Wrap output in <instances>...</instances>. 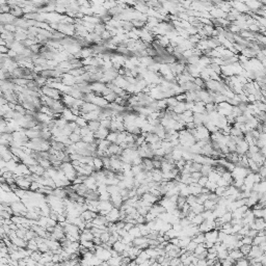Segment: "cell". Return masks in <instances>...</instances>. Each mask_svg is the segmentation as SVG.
Here are the masks:
<instances>
[{
	"mask_svg": "<svg viewBox=\"0 0 266 266\" xmlns=\"http://www.w3.org/2000/svg\"><path fill=\"white\" fill-rule=\"evenodd\" d=\"M41 91H42V94L44 95V96L49 97V98L53 99V100H60V99H62V94L59 92V91L55 90V88H52V87L47 86V85H44Z\"/></svg>",
	"mask_w": 266,
	"mask_h": 266,
	"instance_id": "cell-1",
	"label": "cell"
},
{
	"mask_svg": "<svg viewBox=\"0 0 266 266\" xmlns=\"http://www.w3.org/2000/svg\"><path fill=\"white\" fill-rule=\"evenodd\" d=\"M263 254H265V253H263V252L259 249L258 245H252L251 252H249V256L246 257V259H255V258L260 257V256L263 255Z\"/></svg>",
	"mask_w": 266,
	"mask_h": 266,
	"instance_id": "cell-2",
	"label": "cell"
},
{
	"mask_svg": "<svg viewBox=\"0 0 266 266\" xmlns=\"http://www.w3.org/2000/svg\"><path fill=\"white\" fill-rule=\"evenodd\" d=\"M217 234H218V231L217 230H211L209 232L205 233V241H208V242H212V243H216L217 241Z\"/></svg>",
	"mask_w": 266,
	"mask_h": 266,
	"instance_id": "cell-3",
	"label": "cell"
},
{
	"mask_svg": "<svg viewBox=\"0 0 266 266\" xmlns=\"http://www.w3.org/2000/svg\"><path fill=\"white\" fill-rule=\"evenodd\" d=\"M109 130L105 129V128L100 127L96 132L94 133V136L96 139H99V141H103V139H106V136L108 135Z\"/></svg>",
	"mask_w": 266,
	"mask_h": 266,
	"instance_id": "cell-4",
	"label": "cell"
},
{
	"mask_svg": "<svg viewBox=\"0 0 266 266\" xmlns=\"http://www.w3.org/2000/svg\"><path fill=\"white\" fill-rule=\"evenodd\" d=\"M112 208H113V205L111 204L110 201H99V205H98L99 212H100V211H106V212H109Z\"/></svg>",
	"mask_w": 266,
	"mask_h": 266,
	"instance_id": "cell-5",
	"label": "cell"
},
{
	"mask_svg": "<svg viewBox=\"0 0 266 266\" xmlns=\"http://www.w3.org/2000/svg\"><path fill=\"white\" fill-rule=\"evenodd\" d=\"M141 199L145 201V202H148V203H150V204H152V205L156 204V203L159 201V199L156 198V196H154L153 194H151L150 192H146V194H144L143 196H141Z\"/></svg>",
	"mask_w": 266,
	"mask_h": 266,
	"instance_id": "cell-6",
	"label": "cell"
},
{
	"mask_svg": "<svg viewBox=\"0 0 266 266\" xmlns=\"http://www.w3.org/2000/svg\"><path fill=\"white\" fill-rule=\"evenodd\" d=\"M254 230H257V231L265 230V219L255 218V220H254Z\"/></svg>",
	"mask_w": 266,
	"mask_h": 266,
	"instance_id": "cell-7",
	"label": "cell"
},
{
	"mask_svg": "<svg viewBox=\"0 0 266 266\" xmlns=\"http://www.w3.org/2000/svg\"><path fill=\"white\" fill-rule=\"evenodd\" d=\"M228 252H229V257L232 258L235 262H236L237 260L243 258V255L241 254V252L239 251V249H231V251H228Z\"/></svg>",
	"mask_w": 266,
	"mask_h": 266,
	"instance_id": "cell-8",
	"label": "cell"
},
{
	"mask_svg": "<svg viewBox=\"0 0 266 266\" xmlns=\"http://www.w3.org/2000/svg\"><path fill=\"white\" fill-rule=\"evenodd\" d=\"M252 212H253V215H254L255 218H264L265 219V214H266L265 208H263V209H252Z\"/></svg>",
	"mask_w": 266,
	"mask_h": 266,
	"instance_id": "cell-9",
	"label": "cell"
},
{
	"mask_svg": "<svg viewBox=\"0 0 266 266\" xmlns=\"http://www.w3.org/2000/svg\"><path fill=\"white\" fill-rule=\"evenodd\" d=\"M86 127L88 128V129H90L93 133H95V132H96L97 130L100 128V121H90V122H87Z\"/></svg>",
	"mask_w": 266,
	"mask_h": 266,
	"instance_id": "cell-10",
	"label": "cell"
},
{
	"mask_svg": "<svg viewBox=\"0 0 266 266\" xmlns=\"http://www.w3.org/2000/svg\"><path fill=\"white\" fill-rule=\"evenodd\" d=\"M146 243H148V238L147 237H136V238L133 239V241H132V244L134 245V246H141V245L143 244H146Z\"/></svg>",
	"mask_w": 266,
	"mask_h": 266,
	"instance_id": "cell-11",
	"label": "cell"
},
{
	"mask_svg": "<svg viewBox=\"0 0 266 266\" xmlns=\"http://www.w3.org/2000/svg\"><path fill=\"white\" fill-rule=\"evenodd\" d=\"M216 202H214V201H211V200H207L204 202V204H203V206H204V210H210V211H213L215 209V207H216Z\"/></svg>",
	"mask_w": 266,
	"mask_h": 266,
	"instance_id": "cell-12",
	"label": "cell"
},
{
	"mask_svg": "<svg viewBox=\"0 0 266 266\" xmlns=\"http://www.w3.org/2000/svg\"><path fill=\"white\" fill-rule=\"evenodd\" d=\"M93 164L96 170H101L103 168V161L100 157H93Z\"/></svg>",
	"mask_w": 266,
	"mask_h": 266,
	"instance_id": "cell-13",
	"label": "cell"
},
{
	"mask_svg": "<svg viewBox=\"0 0 266 266\" xmlns=\"http://www.w3.org/2000/svg\"><path fill=\"white\" fill-rule=\"evenodd\" d=\"M217 219H218V221H220L221 225L227 224V223H231V220H232V214H231V212H226L223 216L218 217Z\"/></svg>",
	"mask_w": 266,
	"mask_h": 266,
	"instance_id": "cell-14",
	"label": "cell"
},
{
	"mask_svg": "<svg viewBox=\"0 0 266 266\" xmlns=\"http://www.w3.org/2000/svg\"><path fill=\"white\" fill-rule=\"evenodd\" d=\"M212 170H213V166L212 165H209V164H203L200 172H201V174H202V176L207 177L211 172H212Z\"/></svg>",
	"mask_w": 266,
	"mask_h": 266,
	"instance_id": "cell-15",
	"label": "cell"
},
{
	"mask_svg": "<svg viewBox=\"0 0 266 266\" xmlns=\"http://www.w3.org/2000/svg\"><path fill=\"white\" fill-rule=\"evenodd\" d=\"M190 210H191L194 214H201V213H203L205 211L204 206H203L202 204H198V203H196L194 206L190 207Z\"/></svg>",
	"mask_w": 266,
	"mask_h": 266,
	"instance_id": "cell-16",
	"label": "cell"
},
{
	"mask_svg": "<svg viewBox=\"0 0 266 266\" xmlns=\"http://www.w3.org/2000/svg\"><path fill=\"white\" fill-rule=\"evenodd\" d=\"M11 15H13L15 18L17 17H21V16H24V13H23V9H21V7H12L11 9Z\"/></svg>",
	"mask_w": 266,
	"mask_h": 266,
	"instance_id": "cell-17",
	"label": "cell"
},
{
	"mask_svg": "<svg viewBox=\"0 0 266 266\" xmlns=\"http://www.w3.org/2000/svg\"><path fill=\"white\" fill-rule=\"evenodd\" d=\"M207 178H208V181L213 182V183H216V182L219 180V178H220V175L217 174V173L215 172L214 170H213L212 172H211L210 174L207 176Z\"/></svg>",
	"mask_w": 266,
	"mask_h": 266,
	"instance_id": "cell-18",
	"label": "cell"
},
{
	"mask_svg": "<svg viewBox=\"0 0 266 266\" xmlns=\"http://www.w3.org/2000/svg\"><path fill=\"white\" fill-rule=\"evenodd\" d=\"M191 240L194 241V242H196V244H201V243H204L205 242V235L204 233H199V234H196V236H194L191 238Z\"/></svg>",
	"mask_w": 266,
	"mask_h": 266,
	"instance_id": "cell-19",
	"label": "cell"
},
{
	"mask_svg": "<svg viewBox=\"0 0 266 266\" xmlns=\"http://www.w3.org/2000/svg\"><path fill=\"white\" fill-rule=\"evenodd\" d=\"M117 134H119V132H110L109 131L108 135L106 136V141H109L110 144H115L117 143Z\"/></svg>",
	"mask_w": 266,
	"mask_h": 266,
	"instance_id": "cell-20",
	"label": "cell"
},
{
	"mask_svg": "<svg viewBox=\"0 0 266 266\" xmlns=\"http://www.w3.org/2000/svg\"><path fill=\"white\" fill-rule=\"evenodd\" d=\"M203 221H204V218H203L202 215H201V214H196V216H194V218L190 220V223H191V225H194V226L199 227L201 224H202Z\"/></svg>",
	"mask_w": 266,
	"mask_h": 266,
	"instance_id": "cell-21",
	"label": "cell"
},
{
	"mask_svg": "<svg viewBox=\"0 0 266 266\" xmlns=\"http://www.w3.org/2000/svg\"><path fill=\"white\" fill-rule=\"evenodd\" d=\"M251 247L252 245H247V244H242L240 247H239V251L241 252V254L243 255V257H247L251 252Z\"/></svg>",
	"mask_w": 266,
	"mask_h": 266,
	"instance_id": "cell-22",
	"label": "cell"
},
{
	"mask_svg": "<svg viewBox=\"0 0 266 266\" xmlns=\"http://www.w3.org/2000/svg\"><path fill=\"white\" fill-rule=\"evenodd\" d=\"M207 249L205 247V243H201V244H198L196 247V249L194 251V256H198L200 255V254L204 253V252H206Z\"/></svg>",
	"mask_w": 266,
	"mask_h": 266,
	"instance_id": "cell-23",
	"label": "cell"
},
{
	"mask_svg": "<svg viewBox=\"0 0 266 266\" xmlns=\"http://www.w3.org/2000/svg\"><path fill=\"white\" fill-rule=\"evenodd\" d=\"M75 123H76V125L78 126L79 128H83V127H86L87 126V121L82 117H77Z\"/></svg>",
	"mask_w": 266,
	"mask_h": 266,
	"instance_id": "cell-24",
	"label": "cell"
},
{
	"mask_svg": "<svg viewBox=\"0 0 266 266\" xmlns=\"http://www.w3.org/2000/svg\"><path fill=\"white\" fill-rule=\"evenodd\" d=\"M129 233L130 235H132V236L134 237V238H136V237H141V230H139V228L137 226H134L133 227V228L131 229V230L129 231Z\"/></svg>",
	"mask_w": 266,
	"mask_h": 266,
	"instance_id": "cell-25",
	"label": "cell"
},
{
	"mask_svg": "<svg viewBox=\"0 0 266 266\" xmlns=\"http://www.w3.org/2000/svg\"><path fill=\"white\" fill-rule=\"evenodd\" d=\"M69 139H70L72 144H76V143H78V141H81V136H80V134H76V133H73L72 132V133L69 135Z\"/></svg>",
	"mask_w": 266,
	"mask_h": 266,
	"instance_id": "cell-26",
	"label": "cell"
},
{
	"mask_svg": "<svg viewBox=\"0 0 266 266\" xmlns=\"http://www.w3.org/2000/svg\"><path fill=\"white\" fill-rule=\"evenodd\" d=\"M265 240H266V236H256L255 238H253L252 245H259L260 243L264 242Z\"/></svg>",
	"mask_w": 266,
	"mask_h": 266,
	"instance_id": "cell-27",
	"label": "cell"
},
{
	"mask_svg": "<svg viewBox=\"0 0 266 266\" xmlns=\"http://www.w3.org/2000/svg\"><path fill=\"white\" fill-rule=\"evenodd\" d=\"M229 256V252L227 251H220L217 253V259H218V261H220V260H225L227 259Z\"/></svg>",
	"mask_w": 266,
	"mask_h": 266,
	"instance_id": "cell-28",
	"label": "cell"
},
{
	"mask_svg": "<svg viewBox=\"0 0 266 266\" xmlns=\"http://www.w3.org/2000/svg\"><path fill=\"white\" fill-rule=\"evenodd\" d=\"M205 187H206L207 189H209V191L210 192H214L215 189H216V187H217V185H216V183H213V182L208 181L206 183V185H205Z\"/></svg>",
	"mask_w": 266,
	"mask_h": 266,
	"instance_id": "cell-29",
	"label": "cell"
},
{
	"mask_svg": "<svg viewBox=\"0 0 266 266\" xmlns=\"http://www.w3.org/2000/svg\"><path fill=\"white\" fill-rule=\"evenodd\" d=\"M186 203H187L190 207L194 206V205L196 203V196H192V194H189V196L186 198Z\"/></svg>",
	"mask_w": 266,
	"mask_h": 266,
	"instance_id": "cell-30",
	"label": "cell"
},
{
	"mask_svg": "<svg viewBox=\"0 0 266 266\" xmlns=\"http://www.w3.org/2000/svg\"><path fill=\"white\" fill-rule=\"evenodd\" d=\"M226 189H227V187H221V186H217L216 189H215V191H214V194L219 198V196H224V194H225V191H226Z\"/></svg>",
	"mask_w": 266,
	"mask_h": 266,
	"instance_id": "cell-31",
	"label": "cell"
},
{
	"mask_svg": "<svg viewBox=\"0 0 266 266\" xmlns=\"http://www.w3.org/2000/svg\"><path fill=\"white\" fill-rule=\"evenodd\" d=\"M196 245H198V244H196V242H194V241L191 240L189 243H188L187 245H186L185 249H186V251H187V252H190V253H194V249H196Z\"/></svg>",
	"mask_w": 266,
	"mask_h": 266,
	"instance_id": "cell-32",
	"label": "cell"
},
{
	"mask_svg": "<svg viewBox=\"0 0 266 266\" xmlns=\"http://www.w3.org/2000/svg\"><path fill=\"white\" fill-rule=\"evenodd\" d=\"M207 182H208V178L205 177V176H202L200 179L198 180V184L201 186V187H205V185H206Z\"/></svg>",
	"mask_w": 266,
	"mask_h": 266,
	"instance_id": "cell-33",
	"label": "cell"
},
{
	"mask_svg": "<svg viewBox=\"0 0 266 266\" xmlns=\"http://www.w3.org/2000/svg\"><path fill=\"white\" fill-rule=\"evenodd\" d=\"M241 242L242 244H247V245H252V242H253V238L249 236H243L242 239H241Z\"/></svg>",
	"mask_w": 266,
	"mask_h": 266,
	"instance_id": "cell-34",
	"label": "cell"
},
{
	"mask_svg": "<svg viewBox=\"0 0 266 266\" xmlns=\"http://www.w3.org/2000/svg\"><path fill=\"white\" fill-rule=\"evenodd\" d=\"M40 187H41L40 184H38V182L33 181V182H31V184H30L29 189H30V190H32V191H38V188H40Z\"/></svg>",
	"mask_w": 266,
	"mask_h": 266,
	"instance_id": "cell-35",
	"label": "cell"
},
{
	"mask_svg": "<svg viewBox=\"0 0 266 266\" xmlns=\"http://www.w3.org/2000/svg\"><path fill=\"white\" fill-rule=\"evenodd\" d=\"M257 234H258V231L257 230H254V229H249V232L246 233V235H245V236H249V237H251V238H255V237L257 236Z\"/></svg>",
	"mask_w": 266,
	"mask_h": 266,
	"instance_id": "cell-36",
	"label": "cell"
},
{
	"mask_svg": "<svg viewBox=\"0 0 266 266\" xmlns=\"http://www.w3.org/2000/svg\"><path fill=\"white\" fill-rule=\"evenodd\" d=\"M206 260H218L217 259V253H207Z\"/></svg>",
	"mask_w": 266,
	"mask_h": 266,
	"instance_id": "cell-37",
	"label": "cell"
},
{
	"mask_svg": "<svg viewBox=\"0 0 266 266\" xmlns=\"http://www.w3.org/2000/svg\"><path fill=\"white\" fill-rule=\"evenodd\" d=\"M190 177H191L192 179H196V180H199L202 177V174H201V172H194L190 174Z\"/></svg>",
	"mask_w": 266,
	"mask_h": 266,
	"instance_id": "cell-38",
	"label": "cell"
},
{
	"mask_svg": "<svg viewBox=\"0 0 266 266\" xmlns=\"http://www.w3.org/2000/svg\"><path fill=\"white\" fill-rule=\"evenodd\" d=\"M258 246H259V249H261V251L263 252V253H265V251H266V241H264V242L260 243V244L258 245Z\"/></svg>",
	"mask_w": 266,
	"mask_h": 266,
	"instance_id": "cell-39",
	"label": "cell"
},
{
	"mask_svg": "<svg viewBox=\"0 0 266 266\" xmlns=\"http://www.w3.org/2000/svg\"><path fill=\"white\" fill-rule=\"evenodd\" d=\"M196 266H207V261H206V259H204V260H199L198 263H196Z\"/></svg>",
	"mask_w": 266,
	"mask_h": 266,
	"instance_id": "cell-40",
	"label": "cell"
}]
</instances>
